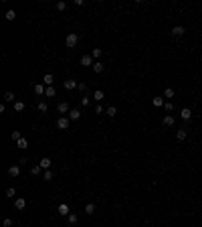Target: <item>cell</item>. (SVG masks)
Returning <instances> with one entry per match:
<instances>
[{
    "label": "cell",
    "mask_w": 202,
    "mask_h": 227,
    "mask_svg": "<svg viewBox=\"0 0 202 227\" xmlns=\"http://www.w3.org/2000/svg\"><path fill=\"white\" fill-rule=\"evenodd\" d=\"M77 43H79V34L77 33H69L67 39H65V45H67L69 49H73V47H77Z\"/></svg>",
    "instance_id": "obj_1"
},
{
    "label": "cell",
    "mask_w": 202,
    "mask_h": 227,
    "mask_svg": "<svg viewBox=\"0 0 202 227\" xmlns=\"http://www.w3.org/2000/svg\"><path fill=\"white\" fill-rule=\"evenodd\" d=\"M65 8H67L65 2H57V10H65Z\"/></svg>",
    "instance_id": "obj_37"
},
{
    "label": "cell",
    "mask_w": 202,
    "mask_h": 227,
    "mask_svg": "<svg viewBox=\"0 0 202 227\" xmlns=\"http://www.w3.org/2000/svg\"><path fill=\"white\" fill-rule=\"evenodd\" d=\"M24 110V102H14V112H23Z\"/></svg>",
    "instance_id": "obj_22"
},
{
    "label": "cell",
    "mask_w": 202,
    "mask_h": 227,
    "mask_svg": "<svg viewBox=\"0 0 202 227\" xmlns=\"http://www.w3.org/2000/svg\"><path fill=\"white\" fill-rule=\"evenodd\" d=\"M79 63H81L83 67H93V63H95V61H93V57H91V55H83Z\"/></svg>",
    "instance_id": "obj_3"
},
{
    "label": "cell",
    "mask_w": 202,
    "mask_h": 227,
    "mask_svg": "<svg viewBox=\"0 0 202 227\" xmlns=\"http://www.w3.org/2000/svg\"><path fill=\"white\" fill-rule=\"evenodd\" d=\"M14 195H16V191H14V189H6V197H8V199H12Z\"/></svg>",
    "instance_id": "obj_36"
},
{
    "label": "cell",
    "mask_w": 202,
    "mask_h": 227,
    "mask_svg": "<svg viewBox=\"0 0 202 227\" xmlns=\"http://www.w3.org/2000/svg\"><path fill=\"white\" fill-rule=\"evenodd\" d=\"M41 166H39V164H36V166H33V168H31V174H34V176H36V174H41Z\"/></svg>",
    "instance_id": "obj_31"
},
{
    "label": "cell",
    "mask_w": 202,
    "mask_h": 227,
    "mask_svg": "<svg viewBox=\"0 0 202 227\" xmlns=\"http://www.w3.org/2000/svg\"><path fill=\"white\" fill-rule=\"evenodd\" d=\"M57 112H59V114H69V112H71V110H69V103L67 102H61L59 105H57Z\"/></svg>",
    "instance_id": "obj_5"
},
{
    "label": "cell",
    "mask_w": 202,
    "mask_h": 227,
    "mask_svg": "<svg viewBox=\"0 0 202 227\" xmlns=\"http://www.w3.org/2000/svg\"><path fill=\"white\" fill-rule=\"evenodd\" d=\"M103 69H105V65H103L101 61H95V63H93V71H95V73H103Z\"/></svg>",
    "instance_id": "obj_15"
},
{
    "label": "cell",
    "mask_w": 202,
    "mask_h": 227,
    "mask_svg": "<svg viewBox=\"0 0 202 227\" xmlns=\"http://www.w3.org/2000/svg\"><path fill=\"white\" fill-rule=\"evenodd\" d=\"M93 59H97V61H99V57H101V49H93Z\"/></svg>",
    "instance_id": "obj_34"
},
{
    "label": "cell",
    "mask_w": 202,
    "mask_h": 227,
    "mask_svg": "<svg viewBox=\"0 0 202 227\" xmlns=\"http://www.w3.org/2000/svg\"><path fill=\"white\" fill-rule=\"evenodd\" d=\"M75 87H79V83L75 79H67L65 81V89H75Z\"/></svg>",
    "instance_id": "obj_13"
},
{
    "label": "cell",
    "mask_w": 202,
    "mask_h": 227,
    "mask_svg": "<svg viewBox=\"0 0 202 227\" xmlns=\"http://www.w3.org/2000/svg\"><path fill=\"white\" fill-rule=\"evenodd\" d=\"M14 18H16V12H14V10L6 12V21H14Z\"/></svg>",
    "instance_id": "obj_30"
},
{
    "label": "cell",
    "mask_w": 202,
    "mask_h": 227,
    "mask_svg": "<svg viewBox=\"0 0 202 227\" xmlns=\"http://www.w3.org/2000/svg\"><path fill=\"white\" fill-rule=\"evenodd\" d=\"M95 114H103V108H101V105H95Z\"/></svg>",
    "instance_id": "obj_40"
},
{
    "label": "cell",
    "mask_w": 202,
    "mask_h": 227,
    "mask_svg": "<svg viewBox=\"0 0 202 227\" xmlns=\"http://www.w3.org/2000/svg\"><path fill=\"white\" fill-rule=\"evenodd\" d=\"M43 81H45V85H47V87H51V85L55 83V77H53V73H47Z\"/></svg>",
    "instance_id": "obj_12"
},
{
    "label": "cell",
    "mask_w": 202,
    "mask_h": 227,
    "mask_svg": "<svg viewBox=\"0 0 202 227\" xmlns=\"http://www.w3.org/2000/svg\"><path fill=\"white\" fill-rule=\"evenodd\" d=\"M115 114H117V108H115V105H109V108H107V116H109V118H113Z\"/></svg>",
    "instance_id": "obj_26"
},
{
    "label": "cell",
    "mask_w": 202,
    "mask_h": 227,
    "mask_svg": "<svg viewBox=\"0 0 202 227\" xmlns=\"http://www.w3.org/2000/svg\"><path fill=\"white\" fill-rule=\"evenodd\" d=\"M176 138H178L180 142H182V140H186V138H188V130H186V128H180L178 132H176Z\"/></svg>",
    "instance_id": "obj_6"
},
{
    "label": "cell",
    "mask_w": 202,
    "mask_h": 227,
    "mask_svg": "<svg viewBox=\"0 0 202 227\" xmlns=\"http://www.w3.org/2000/svg\"><path fill=\"white\" fill-rule=\"evenodd\" d=\"M12 225V219H4V227H10Z\"/></svg>",
    "instance_id": "obj_39"
},
{
    "label": "cell",
    "mask_w": 202,
    "mask_h": 227,
    "mask_svg": "<svg viewBox=\"0 0 202 227\" xmlns=\"http://www.w3.org/2000/svg\"><path fill=\"white\" fill-rule=\"evenodd\" d=\"M53 176H55V174H53V170H45V174H43V179H45V181H53Z\"/></svg>",
    "instance_id": "obj_27"
},
{
    "label": "cell",
    "mask_w": 202,
    "mask_h": 227,
    "mask_svg": "<svg viewBox=\"0 0 202 227\" xmlns=\"http://www.w3.org/2000/svg\"><path fill=\"white\" fill-rule=\"evenodd\" d=\"M59 213H61V215H71V211H69V205H67V203H61V205H59Z\"/></svg>",
    "instance_id": "obj_11"
},
{
    "label": "cell",
    "mask_w": 202,
    "mask_h": 227,
    "mask_svg": "<svg viewBox=\"0 0 202 227\" xmlns=\"http://www.w3.org/2000/svg\"><path fill=\"white\" fill-rule=\"evenodd\" d=\"M103 97H105V93H103V91H101V89L93 91V100H95V102H101Z\"/></svg>",
    "instance_id": "obj_17"
},
{
    "label": "cell",
    "mask_w": 202,
    "mask_h": 227,
    "mask_svg": "<svg viewBox=\"0 0 202 227\" xmlns=\"http://www.w3.org/2000/svg\"><path fill=\"white\" fill-rule=\"evenodd\" d=\"M95 209H97V207H95L93 203H87V205H85V213H87V215H93V213H95Z\"/></svg>",
    "instance_id": "obj_18"
},
{
    "label": "cell",
    "mask_w": 202,
    "mask_h": 227,
    "mask_svg": "<svg viewBox=\"0 0 202 227\" xmlns=\"http://www.w3.org/2000/svg\"><path fill=\"white\" fill-rule=\"evenodd\" d=\"M164 110H166V112H172V110H174V103H172V102H166Z\"/></svg>",
    "instance_id": "obj_35"
},
{
    "label": "cell",
    "mask_w": 202,
    "mask_h": 227,
    "mask_svg": "<svg viewBox=\"0 0 202 227\" xmlns=\"http://www.w3.org/2000/svg\"><path fill=\"white\" fill-rule=\"evenodd\" d=\"M4 102H6V103L14 102V93H12V91H6V93H4Z\"/></svg>",
    "instance_id": "obj_20"
},
{
    "label": "cell",
    "mask_w": 202,
    "mask_h": 227,
    "mask_svg": "<svg viewBox=\"0 0 202 227\" xmlns=\"http://www.w3.org/2000/svg\"><path fill=\"white\" fill-rule=\"evenodd\" d=\"M182 34H184V26H174V29H172V37H182Z\"/></svg>",
    "instance_id": "obj_14"
},
{
    "label": "cell",
    "mask_w": 202,
    "mask_h": 227,
    "mask_svg": "<svg viewBox=\"0 0 202 227\" xmlns=\"http://www.w3.org/2000/svg\"><path fill=\"white\" fill-rule=\"evenodd\" d=\"M55 93H57V91H55V87H53V85H51V87H47V91H45V95H47V97H53Z\"/></svg>",
    "instance_id": "obj_28"
},
{
    "label": "cell",
    "mask_w": 202,
    "mask_h": 227,
    "mask_svg": "<svg viewBox=\"0 0 202 227\" xmlns=\"http://www.w3.org/2000/svg\"><path fill=\"white\" fill-rule=\"evenodd\" d=\"M47 110H49V105H47L45 102H41V103H39V112H45V114H47Z\"/></svg>",
    "instance_id": "obj_33"
},
{
    "label": "cell",
    "mask_w": 202,
    "mask_h": 227,
    "mask_svg": "<svg viewBox=\"0 0 202 227\" xmlns=\"http://www.w3.org/2000/svg\"><path fill=\"white\" fill-rule=\"evenodd\" d=\"M67 221L71 223V225H73V223H77V221H79V217L75 215V213H71V215H67Z\"/></svg>",
    "instance_id": "obj_24"
},
{
    "label": "cell",
    "mask_w": 202,
    "mask_h": 227,
    "mask_svg": "<svg viewBox=\"0 0 202 227\" xmlns=\"http://www.w3.org/2000/svg\"><path fill=\"white\" fill-rule=\"evenodd\" d=\"M79 89L83 91V93H87V85H85V83H79Z\"/></svg>",
    "instance_id": "obj_38"
},
{
    "label": "cell",
    "mask_w": 202,
    "mask_h": 227,
    "mask_svg": "<svg viewBox=\"0 0 202 227\" xmlns=\"http://www.w3.org/2000/svg\"><path fill=\"white\" fill-rule=\"evenodd\" d=\"M14 207L20 211V209H24V207H26V201H24V199H16V201H14Z\"/></svg>",
    "instance_id": "obj_19"
},
{
    "label": "cell",
    "mask_w": 202,
    "mask_h": 227,
    "mask_svg": "<svg viewBox=\"0 0 202 227\" xmlns=\"http://www.w3.org/2000/svg\"><path fill=\"white\" fill-rule=\"evenodd\" d=\"M16 144H18V148H28V140H26V138H20Z\"/></svg>",
    "instance_id": "obj_23"
},
{
    "label": "cell",
    "mask_w": 202,
    "mask_h": 227,
    "mask_svg": "<svg viewBox=\"0 0 202 227\" xmlns=\"http://www.w3.org/2000/svg\"><path fill=\"white\" fill-rule=\"evenodd\" d=\"M20 132H18V130H12V140H16V142H18V140H20Z\"/></svg>",
    "instance_id": "obj_32"
},
{
    "label": "cell",
    "mask_w": 202,
    "mask_h": 227,
    "mask_svg": "<svg viewBox=\"0 0 202 227\" xmlns=\"http://www.w3.org/2000/svg\"><path fill=\"white\" fill-rule=\"evenodd\" d=\"M164 97H174V89H172V87H166V89H164Z\"/></svg>",
    "instance_id": "obj_25"
},
{
    "label": "cell",
    "mask_w": 202,
    "mask_h": 227,
    "mask_svg": "<svg viewBox=\"0 0 202 227\" xmlns=\"http://www.w3.org/2000/svg\"><path fill=\"white\" fill-rule=\"evenodd\" d=\"M91 95H87V93H85V95H83V97H81V105H89L91 103V100H89Z\"/></svg>",
    "instance_id": "obj_29"
},
{
    "label": "cell",
    "mask_w": 202,
    "mask_h": 227,
    "mask_svg": "<svg viewBox=\"0 0 202 227\" xmlns=\"http://www.w3.org/2000/svg\"><path fill=\"white\" fill-rule=\"evenodd\" d=\"M164 126H174V116H166V118H164Z\"/></svg>",
    "instance_id": "obj_21"
},
{
    "label": "cell",
    "mask_w": 202,
    "mask_h": 227,
    "mask_svg": "<svg viewBox=\"0 0 202 227\" xmlns=\"http://www.w3.org/2000/svg\"><path fill=\"white\" fill-rule=\"evenodd\" d=\"M45 91H47L45 83H36V85H34V93H36V95H43Z\"/></svg>",
    "instance_id": "obj_10"
},
{
    "label": "cell",
    "mask_w": 202,
    "mask_h": 227,
    "mask_svg": "<svg viewBox=\"0 0 202 227\" xmlns=\"http://www.w3.org/2000/svg\"><path fill=\"white\" fill-rule=\"evenodd\" d=\"M51 164H53V160H51V158H47V156H45L43 160H41V162H39V166H41L43 170H51Z\"/></svg>",
    "instance_id": "obj_4"
},
{
    "label": "cell",
    "mask_w": 202,
    "mask_h": 227,
    "mask_svg": "<svg viewBox=\"0 0 202 227\" xmlns=\"http://www.w3.org/2000/svg\"><path fill=\"white\" fill-rule=\"evenodd\" d=\"M79 118H81V112H79V110H71V112H69V120H71V122H77Z\"/></svg>",
    "instance_id": "obj_8"
},
{
    "label": "cell",
    "mask_w": 202,
    "mask_h": 227,
    "mask_svg": "<svg viewBox=\"0 0 202 227\" xmlns=\"http://www.w3.org/2000/svg\"><path fill=\"white\" fill-rule=\"evenodd\" d=\"M152 103H154L156 108H164V105H166V102H164V97H154V100H152Z\"/></svg>",
    "instance_id": "obj_16"
},
{
    "label": "cell",
    "mask_w": 202,
    "mask_h": 227,
    "mask_svg": "<svg viewBox=\"0 0 202 227\" xmlns=\"http://www.w3.org/2000/svg\"><path fill=\"white\" fill-rule=\"evenodd\" d=\"M69 122H71L69 118H65V116H61V118L57 120V128H59V130H69Z\"/></svg>",
    "instance_id": "obj_2"
},
{
    "label": "cell",
    "mask_w": 202,
    "mask_h": 227,
    "mask_svg": "<svg viewBox=\"0 0 202 227\" xmlns=\"http://www.w3.org/2000/svg\"><path fill=\"white\" fill-rule=\"evenodd\" d=\"M8 174H10V176H18V174H20V166H18V164H12L10 168H8Z\"/></svg>",
    "instance_id": "obj_9"
},
{
    "label": "cell",
    "mask_w": 202,
    "mask_h": 227,
    "mask_svg": "<svg viewBox=\"0 0 202 227\" xmlns=\"http://www.w3.org/2000/svg\"><path fill=\"white\" fill-rule=\"evenodd\" d=\"M180 118H182L184 122H188V120H190V118H192V112H190V110H188V108H184V110L180 112Z\"/></svg>",
    "instance_id": "obj_7"
}]
</instances>
